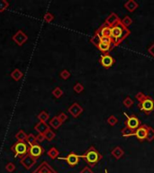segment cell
Here are the masks:
<instances>
[{
    "mask_svg": "<svg viewBox=\"0 0 154 173\" xmlns=\"http://www.w3.org/2000/svg\"><path fill=\"white\" fill-rule=\"evenodd\" d=\"M73 89H74V91L76 92V93H78V94H79V93H81L83 90H84V86L81 84V83H79V82H78L75 86H74V88H73Z\"/></svg>",
    "mask_w": 154,
    "mask_h": 173,
    "instance_id": "obj_34",
    "label": "cell"
},
{
    "mask_svg": "<svg viewBox=\"0 0 154 173\" xmlns=\"http://www.w3.org/2000/svg\"><path fill=\"white\" fill-rule=\"evenodd\" d=\"M38 119L40 120V122H44V123H46V121L49 119V117H50V115H49V114L46 112V111H41L39 114H38Z\"/></svg>",
    "mask_w": 154,
    "mask_h": 173,
    "instance_id": "obj_23",
    "label": "cell"
},
{
    "mask_svg": "<svg viewBox=\"0 0 154 173\" xmlns=\"http://www.w3.org/2000/svg\"><path fill=\"white\" fill-rule=\"evenodd\" d=\"M44 140H45V138H44V135H43V134H38L36 135V142H43Z\"/></svg>",
    "mask_w": 154,
    "mask_h": 173,
    "instance_id": "obj_40",
    "label": "cell"
},
{
    "mask_svg": "<svg viewBox=\"0 0 154 173\" xmlns=\"http://www.w3.org/2000/svg\"><path fill=\"white\" fill-rule=\"evenodd\" d=\"M13 41H15L18 46H22L24 43L28 40V36L22 31V30H18L16 32V34L13 36Z\"/></svg>",
    "mask_w": 154,
    "mask_h": 173,
    "instance_id": "obj_12",
    "label": "cell"
},
{
    "mask_svg": "<svg viewBox=\"0 0 154 173\" xmlns=\"http://www.w3.org/2000/svg\"><path fill=\"white\" fill-rule=\"evenodd\" d=\"M135 97L139 101L138 107L140 110L147 114H150L152 111H154V99H152L150 96H146L143 92H138Z\"/></svg>",
    "mask_w": 154,
    "mask_h": 173,
    "instance_id": "obj_2",
    "label": "cell"
},
{
    "mask_svg": "<svg viewBox=\"0 0 154 173\" xmlns=\"http://www.w3.org/2000/svg\"><path fill=\"white\" fill-rule=\"evenodd\" d=\"M62 124V123L59 120V118H58V117H52L51 119V121H50V125L53 128V129H55V130H57L58 128H60V126Z\"/></svg>",
    "mask_w": 154,
    "mask_h": 173,
    "instance_id": "obj_21",
    "label": "cell"
},
{
    "mask_svg": "<svg viewBox=\"0 0 154 173\" xmlns=\"http://www.w3.org/2000/svg\"><path fill=\"white\" fill-rule=\"evenodd\" d=\"M80 173H94L93 172V170L89 168V167H85V168H84L81 171H80Z\"/></svg>",
    "mask_w": 154,
    "mask_h": 173,
    "instance_id": "obj_41",
    "label": "cell"
},
{
    "mask_svg": "<svg viewBox=\"0 0 154 173\" xmlns=\"http://www.w3.org/2000/svg\"><path fill=\"white\" fill-rule=\"evenodd\" d=\"M112 28V34H111V39L113 40V48L116 46H118L120 43L126 38L130 34V30L125 27L121 20H119Z\"/></svg>",
    "mask_w": 154,
    "mask_h": 173,
    "instance_id": "obj_1",
    "label": "cell"
},
{
    "mask_svg": "<svg viewBox=\"0 0 154 173\" xmlns=\"http://www.w3.org/2000/svg\"><path fill=\"white\" fill-rule=\"evenodd\" d=\"M6 169L7 171H9V172H13L14 170L16 169V165L14 164V163H12V162H9V163L6 164Z\"/></svg>",
    "mask_w": 154,
    "mask_h": 173,
    "instance_id": "obj_39",
    "label": "cell"
},
{
    "mask_svg": "<svg viewBox=\"0 0 154 173\" xmlns=\"http://www.w3.org/2000/svg\"><path fill=\"white\" fill-rule=\"evenodd\" d=\"M123 114L125 115V117H126V124H125V127L132 130V131L135 132L136 130L140 127V125H141V122H140V120L134 117V115H128L126 113H123Z\"/></svg>",
    "mask_w": 154,
    "mask_h": 173,
    "instance_id": "obj_5",
    "label": "cell"
},
{
    "mask_svg": "<svg viewBox=\"0 0 154 173\" xmlns=\"http://www.w3.org/2000/svg\"><path fill=\"white\" fill-rule=\"evenodd\" d=\"M123 154H124L123 150L119 146L116 147L113 151H112V155H113L116 160H120V159L123 156Z\"/></svg>",
    "mask_w": 154,
    "mask_h": 173,
    "instance_id": "obj_20",
    "label": "cell"
},
{
    "mask_svg": "<svg viewBox=\"0 0 154 173\" xmlns=\"http://www.w3.org/2000/svg\"><path fill=\"white\" fill-rule=\"evenodd\" d=\"M26 137H27V134H25L24 130H20V131L16 134V138L17 139V141H25Z\"/></svg>",
    "mask_w": 154,
    "mask_h": 173,
    "instance_id": "obj_28",
    "label": "cell"
},
{
    "mask_svg": "<svg viewBox=\"0 0 154 173\" xmlns=\"http://www.w3.org/2000/svg\"><path fill=\"white\" fill-rule=\"evenodd\" d=\"M123 104L125 107H127V108H130L133 105V99L130 97H125L123 101Z\"/></svg>",
    "mask_w": 154,
    "mask_h": 173,
    "instance_id": "obj_29",
    "label": "cell"
},
{
    "mask_svg": "<svg viewBox=\"0 0 154 173\" xmlns=\"http://www.w3.org/2000/svg\"><path fill=\"white\" fill-rule=\"evenodd\" d=\"M99 62L100 64L106 68V69H109L111 68L112 66H113L116 62L115 59L113 57H112L111 55L109 54H103L101 57H100V60H99Z\"/></svg>",
    "mask_w": 154,
    "mask_h": 173,
    "instance_id": "obj_9",
    "label": "cell"
},
{
    "mask_svg": "<svg viewBox=\"0 0 154 173\" xmlns=\"http://www.w3.org/2000/svg\"><path fill=\"white\" fill-rule=\"evenodd\" d=\"M100 41H101V40H100V35L96 32L95 35L90 39V42L92 43V44H93L94 46L97 47V45L99 44V42H100Z\"/></svg>",
    "mask_w": 154,
    "mask_h": 173,
    "instance_id": "obj_25",
    "label": "cell"
},
{
    "mask_svg": "<svg viewBox=\"0 0 154 173\" xmlns=\"http://www.w3.org/2000/svg\"><path fill=\"white\" fill-rule=\"evenodd\" d=\"M60 76H61V78L62 79L66 80V79H68L69 77H71V72H69L68 69H63V70L61 72Z\"/></svg>",
    "mask_w": 154,
    "mask_h": 173,
    "instance_id": "obj_35",
    "label": "cell"
},
{
    "mask_svg": "<svg viewBox=\"0 0 154 173\" xmlns=\"http://www.w3.org/2000/svg\"><path fill=\"white\" fill-rule=\"evenodd\" d=\"M68 111L69 114H71L72 115L73 117L77 118V117H78L79 115L82 114L83 108H82L78 103H74V104H72L71 107H68Z\"/></svg>",
    "mask_w": 154,
    "mask_h": 173,
    "instance_id": "obj_13",
    "label": "cell"
},
{
    "mask_svg": "<svg viewBox=\"0 0 154 173\" xmlns=\"http://www.w3.org/2000/svg\"><path fill=\"white\" fill-rule=\"evenodd\" d=\"M32 173H58V172L55 171L47 162H43Z\"/></svg>",
    "mask_w": 154,
    "mask_h": 173,
    "instance_id": "obj_10",
    "label": "cell"
},
{
    "mask_svg": "<svg viewBox=\"0 0 154 173\" xmlns=\"http://www.w3.org/2000/svg\"><path fill=\"white\" fill-rule=\"evenodd\" d=\"M124 7L126 8L129 12H133L134 10L137 9L138 4L134 1V0H129L124 4Z\"/></svg>",
    "mask_w": 154,
    "mask_h": 173,
    "instance_id": "obj_19",
    "label": "cell"
},
{
    "mask_svg": "<svg viewBox=\"0 0 154 173\" xmlns=\"http://www.w3.org/2000/svg\"><path fill=\"white\" fill-rule=\"evenodd\" d=\"M51 93H52L53 97H56V98H60V97H61L62 95H63V91L61 90V88H59V86H57V88H55V89L52 90Z\"/></svg>",
    "mask_w": 154,
    "mask_h": 173,
    "instance_id": "obj_26",
    "label": "cell"
},
{
    "mask_svg": "<svg viewBox=\"0 0 154 173\" xmlns=\"http://www.w3.org/2000/svg\"><path fill=\"white\" fill-rule=\"evenodd\" d=\"M121 132H122V134L124 138H127V137H130V136L133 135V133H134L133 131H132V130H130L126 127H124L123 129H122Z\"/></svg>",
    "mask_w": 154,
    "mask_h": 173,
    "instance_id": "obj_27",
    "label": "cell"
},
{
    "mask_svg": "<svg viewBox=\"0 0 154 173\" xmlns=\"http://www.w3.org/2000/svg\"><path fill=\"white\" fill-rule=\"evenodd\" d=\"M119 20H120V18L118 17V16L116 13H111L106 17V19L105 21V24L107 26H110V27H113Z\"/></svg>",
    "mask_w": 154,
    "mask_h": 173,
    "instance_id": "obj_15",
    "label": "cell"
},
{
    "mask_svg": "<svg viewBox=\"0 0 154 173\" xmlns=\"http://www.w3.org/2000/svg\"><path fill=\"white\" fill-rule=\"evenodd\" d=\"M96 33L100 35V37L103 38H111L112 34V28L110 26H107L106 24L102 25L98 30L96 31Z\"/></svg>",
    "mask_w": 154,
    "mask_h": 173,
    "instance_id": "obj_14",
    "label": "cell"
},
{
    "mask_svg": "<svg viewBox=\"0 0 154 173\" xmlns=\"http://www.w3.org/2000/svg\"><path fill=\"white\" fill-rule=\"evenodd\" d=\"M58 118H59V120L63 124L67 119H68V115L65 114V113H63V112H61V113H60L59 114V115H58Z\"/></svg>",
    "mask_w": 154,
    "mask_h": 173,
    "instance_id": "obj_38",
    "label": "cell"
},
{
    "mask_svg": "<svg viewBox=\"0 0 154 173\" xmlns=\"http://www.w3.org/2000/svg\"><path fill=\"white\" fill-rule=\"evenodd\" d=\"M10 76H11V78H12L14 80L18 81V80H20V79L24 77V73H23V72H22L19 69H14V70L11 72Z\"/></svg>",
    "mask_w": 154,
    "mask_h": 173,
    "instance_id": "obj_18",
    "label": "cell"
},
{
    "mask_svg": "<svg viewBox=\"0 0 154 173\" xmlns=\"http://www.w3.org/2000/svg\"><path fill=\"white\" fill-rule=\"evenodd\" d=\"M43 19H44V21H45L46 23H51V22L53 21L54 16H53V14H51V13H46V14H44V16H43Z\"/></svg>",
    "mask_w": 154,
    "mask_h": 173,
    "instance_id": "obj_37",
    "label": "cell"
},
{
    "mask_svg": "<svg viewBox=\"0 0 154 173\" xmlns=\"http://www.w3.org/2000/svg\"><path fill=\"white\" fill-rule=\"evenodd\" d=\"M97 49H98L103 54H108L109 51L113 49V45H112V43H107V42H103V41H100L99 44L97 45L96 47Z\"/></svg>",
    "mask_w": 154,
    "mask_h": 173,
    "instance_id": "obj_16",
    "label": "cell"
},
{
    "mask_svg": "<svg viewBox=\"0 0 154 173\" xmlns=\"http://www.w3.org/2000/svg\"><path fill=\"white\" fill-rule=\"evenodd\" d=\"M44 138H45V140H47V141H49V142H51V141H52L54 138H55V136H56V134H55V133L52 131V130H51V129H49L48 131H46L45 133H44Z\"/></svg>",
    "mask_w": 154,
    "mask_h": 173,
    "instance_id": "obj_24",
    "label": "cell"
},
{
    "mask_svg": "<svg viewBox=\"0 0 154 173\" xmlns=\"http://www.w3.org/2000/svg\"><path fill=\"white\" fill-rule=\"evenodd\" d=\"M59 153H60V152H59L58 149H57V148H55V147H51V148L49 150V152H47L48 156L51 159V160H55V159L59 156Z\"/></svg>",
    "mask_w": 154,
    "mask_h": 173,
    "instance_id": "obj_22",
    "label": "cell"
},
{
    "mask_svg": "<svg viewBox=\"0 0 154 173\" xmlns=\"http://www.w3.org/2000/svg\"><path fill=\"white\" fill-rule=\"evenodd\" d=\"M49 129H50V126L46 123H44V122H39L34 126V130H35V131L38 132L39 134H44V133L46 131H48Z\"/></svg>",
    "mask_w": 154,
    "mask_h": 173,
    "instance_id": "obj_17",
    "label": "cell"
},
{
    "mask_svg": "<svg viewBox=\"0 0 154 173\" xmlns=\"http://www.w3.org/2000/svg\"><path fill=\"white\" fill-rule=\"evenodd\" d=\"M25 142H26L28 144H29V145H32V144H34V143L37 142H36V136H34L33 134H28V135H27V137H26Z\"/></svg>",
    "mask_w": 154,
    "mask_h": 173,
    "instance_id": "obj_30",
    "label": "cell"
},
{
    "mask_svg": "<svg viewBox=\"0 0 154 173\" xmlns=\"http://www.w3.org/2000/svg\"><path fill=\"white\" fill-rule=\"evenodd\" d=\"M148 51L150 53V55H152L154 57V43H152V44L150 46V48L148 49Z\"/></svg>",
    "mask_w": 154,
    "mask_h": 173,
    "instance_id": "obj_42",
    "label": "cell"
},
{
    "mask_svg": "<svg viewBox=\"0 0 154 173\" xmlns=\"http://www.w3.org/2000/svg\"><path fill=\"white\" fill-rule=\"evenodd\" d=\"M80 158L84 159L85 162L89 165V167H94L96 163L100 162V160L102 159V155L97 152V150L94 146H91L88 150L86 151L85 153L80 155Z\"/></svg>",
    "mask_w": 154,
    "mask_h": 173,
    "instance_id": "obj_3",
    "label": "cell"
},
{
    "mask_svg": "<svg viewBox=\"0 0 154 173\" xmlns=\"http://www.w3.org/2000/svg\"><path fill=\"white\" fill-rule=\"evenodd\" d=\"M117 122H118V120L115 115H111V117H109L107 118V124L111 126H115L117 124Z\"/></svg>",
    "mask_w": 154,
    "mask_h": 173,
    "instance_id": "obj_31",
    "label": "cell"
},
{
    "mask_svg": "<svg viewBox=\"0 0 154 173\" xmlns=\"http://www.w3.org/2000/svg\"><path fill=\"white\" fill-rule=\"evenodd\" d=\"M148 129L149 126L146 124H142L140 125V127L136 130L133 133V135L140 141V142H143L144 140L147 139V134H148Z\"/></svg>",
    "mask_w": 154,
    "mask_h": 173,
    "instance_id": "obj_8",
    "label": "cell"
},
{
    "mask_svg": "<svg viewBox=\"0 0 154 173\" xmlns=\"http://www.w3.org/2000/svg\"><path fill=\"white\" fill-rule=\"evenodd\" d=\"M105 172H106V173H108V171H107V169H106V170H105Z\"/></svg>",
    "mask_w": 154,
    "mask_h": 173,
    "instance_id": "obj_43",
    "label": "cell"
},
{
    "mask_svg": "<svg viewBox=\"0 0 154 173\" xmlns=\"http://www.w3.org/2000/svg\"><path fill=\"white\" fill-rule=\"evenodd\" d=\"M20 163L24 167V169H31L33 166L35 165V163H36V159L34 158L33 156H31L30 154H27V155H25L23 159H21Z\"/></svg>",
    "mask_w": 154,
    "mask_h": 173,
    "instance_id": "obj_11",
    "label": "cell"
},
{
    "mask_svg": "<svg viewBox=\"0 0 154 173\" xmlns=\"http://www.w3.org/2000/svg\"><path fill=\"white\" fill-rule=\"evenodd\" d=\"M9 6V3L6 0H0V13H3Z\"/></svg>",
    "mask_w": 154,
    "mask_h": 173,
    "instance_id": "obj_33",
    "label": "cell"
},
{
    "mask_svg": "<svg viewBox=\"0 0 154 173\" xmlns=\"http://www.w3.org/2000/svg\"><path fill=\"white\" fill-rule=\"evenodd\" d=\"M30 145L25 141H17L11 147V151L16 157L23 159L25 155L28 154Z\"/></svg>",
    "mask_w": 154,
    "mask_h": 173,
    "instance_id": "obj_4",
    "label": "cell"
},
{
    "mask_svg": "<svg viewBox=\"0 0 154 173\" xmlns=\"http://www.w3.org/2000/svg\"><path fill=\"white\" fill-rule=\"evenodd\" d=\"M148 142H151L152 140H154V129L151 127H149L148 129V134H147V139Z\"/></svg>",
    "mask_w": 154,
    "mask_h": 173,
    "instance_id": "obj_32",
    "label": "cell"
},
{
    "mask_svg": "<svg viewBox=\"0 0 154 173\" xmlns=\"http://www.w3.org/2000/svg\"><path fill=\"white\" fill-rule=\"evenodd\" d=\"M58 159H59V160H61V161H65L68 164L69 167H75L79 162L80 156L76 154L75 152H69L68 154L67 157H60Z\"/></svg>",
    "mask_w": 154,
    "mask_h": 173,
    "instance_id": "obj_6",
    "label": "cell"
},
{
    "mask_svg": "<svg viewBox=\"0 0 154 173\" xmlns=\"http://www.w3.org/2000/svg\"><path fill=\"white\" fill-rule=\"evenodd\" d=\"M44 153V149L43 147L39 144L38 142H35L32 145H30L29 147V152H28V154H30L31 156H33L35 159L40 158L41 155Z\"/></svg>",
    "mask_w": 154,
    "mask_h": 173,
    "instance_id": "obj_7",
    "label": "cell"
},
{
    "mask_svg": "<svg viewBox=\"0 0 154 173\" xmlns=\"http://www.w3.org/2000/svg\"><path fill=\"white\" fill-rule=\"evenodd\" d=\"M121 22H122V24H123L125 27H127V26H129V25H131V24H133V20H132V18L129 17V16H125L123 20H121Z\"/></svg>",
    "mask_w": 154,
    "mask_h": 173,
    "instance_id": "obj_36",
    "label": "cell"
}]
</instances>
